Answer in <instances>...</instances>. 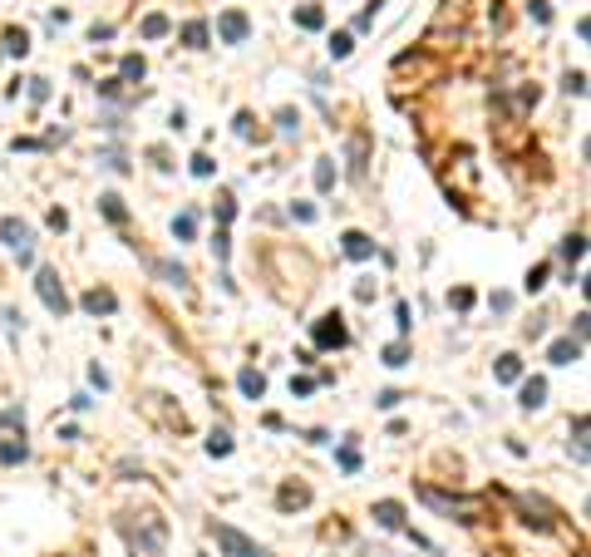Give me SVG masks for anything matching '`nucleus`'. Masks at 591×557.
<instances>
[{
  "label": "nucleus",
  "instance_id": "1",
  "mask_svg": "<svg viewBox=\"0 0 591 557\" xmlns=\"http://www.w3.org/2000/svg\"><path fill=\"white\" fill-rule=\"evenodd\" d=\"M128 543L138 557H163L168 548V523L158 513H138V523H128Z\"/></svg>",
  "mask_w": 591,
  "mask_h": 557
},
{
  "label": "nucleus",
  "instance_id": "2",
  "mask_svg": "<svg viewBox=\"0 0 591 557\" xmlns=\"http://www.w3.org/2000/svg\"><path fill=\"white\" fill-rule=\"evenodd\" d=\"M25 449V415L20 410H0V463H20Z\"/></svg>",
  "mask_w": 591,
  "mask_h": 557
},
{
  "label": "nucleus",
  "instance_id": "3",
  "mask_svg": "<svg viewBox=\"0 0 591 557\" xmlns=\"http://www.w3.org/2000/svg\"><path fill=\"white\" fill-rule=\"evenodd\" d=\"M35 291H40V301H45L55 316H69V296H64V286H60V271H55V266H40V271H35Z\"/></svg>",
  "mask_w": 591,
  "mask_h": 557
},
{
  "label": "nucleus",
  "instance_id": "4",
  "mask_svg": "<svg viewBox=\"0 0 591 557\" xmlns=\"http://www.w3.org/2000/svg\"><path fill=\"white\" fill-rule=\"evenodd\" d=\"M419 498H424L429 508H439V513H458L463 523L478 518V498H449V493H439V488H419Z\"/></svg>",
  "mask_w": 591,
  "mask_h": 557
},
{
  "label": "nucleus",
  "instance_id": "5",
  "mask_svg": "<svg viewBox=\"0 0 591 557\" xmlns=\"http://www.w3.org/2000/svg\"><path fill=\"white\" fill-rule=\"evenodd\" d=\"M212 538H217V548H222V553H232V557H271L266 548H257L252 538H242L237 528H212Z\"/></svg>",
  "mask_w": 591,
  "mask_h": 557
},
{
  "label": "nucleus",
  "instance_id": "6",
  "mask_svg": "<svg viewBox=\"0 0 591 557\" xmlns=\"http://www.w3.org/2000/svg\"><path fill=\"white\" fill-rule=\"evenodd\" d=\"M310 335H315V345H320V350H340V345L350 340V331H345V321H340V316H320Z\"/></svg>",
  "mask_w": 591,
  "mask_h": 557
},
{
  "label": "nucleus",
  "instance_id": "7",
  "mask_svg": "<svg viewBox=\"0 0 591 557\" xmlns=\"http://www.w3.org/2000/svg\"><path fill=\"white\" fill-rule=\"evenodd\" d=\"M0 237L15 247V252H30V242H35V232H30V223H20V218H5L0 223Z\"/></svg>",
  "mask_w": 591,
  "mask_h": 557
},
{
  "label": "nucleus",
  "instance_id": "8",
  "mask_svg": "<svg viewBox=\"0 0 591 557\" xmlns=\"http://www.w3.org/2000/svg\"><path fill=\"white\" fill-rule=\"evenodd\" d=\"M247 30H252V25H247V15H242V10H227V15H222V25H217V35H222L227 45H242V40H247Z\"/></svg>",
  "mask_w": 591,
  "mask_h": 557
},
{
  "label": "nucleus",
  "instance_id": "9",
  "mask_svg": "<svg viewBox=\"0 0 591 557\" xmlns=\"http://www.w3.org/2000/svg\"><path fill=\"white\" fill-rule=\"evenodd\" d=\"M84 311H94V316H113V311H118V296L103 291V286H94V291H84Z\"/></svg>",
  "mask_w": 591,
  "mask_h": 557
},
{
  "label": "nucleus",
  "instance_id": "10",
  "mask_svg": "<svg viewBox=\"0 0 591 557\" xmlns=\"http://www.w3.org/2000/svg\"><path fill=\"white\" fill-rule=\"evenodd\" d=\"M340 242H345V257H350V261H370V257H375V242H370L365 232H345Z\"/></svg>",
  "mask_w": 591,
  "mask_h": 557
},
{
  "label": "nucleus",
  "instance_id": "11",
  "mask_svg": "<svg viewBox=\"0 0 591 557\" xmlns=\"http://www.w3.org/2000/svg\"><path fill=\"white\" fill-rule=\"evenodd\" d=\"M375 523H380V528H390V533H404V508H399V503H390V498H385V503H375Z\"/></svg>",
  "mask_w": 591,
  "mask_h": 557
},
{
  "label": "nucleus",
  "instance_id": "12",
  "mask_svg": "<svg viewBox=\"0 0 591 557\" xmlns=\"http://www.w3.org/2000/svg\"><path fill=\"white\" fill-rule=\"evenodd\" d=\"M547 360H552V365H572V360H582V340H552Z\"/></svg>",
  "mask_w": 591,
  "mask_h": 557
},
{
  "label": "nucleus",
  "instance_id": "13",
  "mask_svg": "<svg viewBox=\"0 0 591 557\" xmlns=\"http://www.w3.org/2000/svg\"><path fill=\"white\" fill-rule=\"evenodd\" d=\"M237 385H242V395H247V400H261V395H266V375H261V370H242V375H237Z\"/></svg>",
  "mask_w": 591,
  "mask_h": 557
},
{
  "label": "nucleus",
  "instance_id": "14",
  "mask_svg": "<svg viewBox=\"0 0 591 557\" xmlns=\"http://www.w3.org/2000/svg\"><path fill=\"white\" fill-rule=\"evenodd\" d=\"M522 405H527V410L547 405V380H522Z\"/></svg>",
  "mask_w": 591,
  "mask_h": 557
},
{
  "label": "nucleus",
  "instance_id": "15",
  "mask_svg": "<svg viewBox=\"0 0 591 557\" xmlns=\"http://www.w3.org/2000/svg\"><path fill=\"white\" fill-rule=\"evenodd\" d=\"M296 25H300V30H320V25H325V10H320V5H300V10H296Z\"/></svg>",
  "mask_w": 591,
  "mask_h": 557
},
{
  "label": "nucleus",
  "instance_id": "16",
  "mask_svg": "<svg viewBox=\"0 0 591 557\" xmlns=\"http://www.w3.org/2000/svg\"><path fill=\"white\" fill-rule=\"evenodd\" d=\"M492 375H497L502 385H512V380L522 375V365H517V355H497V370H492Z\"/></svg>",
  "mask_w": 591,
  "mask_h": 557
},
{
  "label": "nucleus",
  "instance_id": "17",
  "mask_svg": "<svg viewBox=\"0 0 591 557\" xmlns=\"http://www.w3.org/2000/svg\"><path fill=\"white\" fill-rule=\"evenodd\" d=\"M207 454H212V458H227V454H232V434H227V429H212V439H207Z\"/></svg>",
  "mask_w": 591,
  "mask_h": 557
},
{
  "label": "nucleus",
  "instance_id": "18",
  "mask_svg": "<svg viewBox=\"0 0 591 557\" xmlns=\"http://www.w3.org/2000/svg\"><path fill=\"white\" fill-rule=\"evenodd\" d=\"M276 503H281V508H305V503H310V488H281Z\"/></svg>",
  "mask_w": 591,
  "mask_h": 557
},
{
  "label": "nucleus",
  "instance_id": "19",
  "mask_svg": "<svg viewBox=\"0 0 591 557\" xmlns=\"http://www.w3.org/2000/svg\"><path fill=\"white\" fill-rule=\"evenodd\" d=\"M183 45H193V50H202V45H207V25H202V20L183 25Z\"/></svg>",
  "mask_w": 591,
  "mask_h": 557
},
{
  "label": "nucleus",
  "instance_id": "20",
  "mask_svg": "<svg viewBox=\"0 0 591 557\" xmlns=\"http://www.w3.org/2000/svg\"><path fill=\"white\" fill-rule=\"evenodd\" d=\"M173 232H178L183 242H193V237H197V218H193V213H178V218H173Z\"/></svg>",
  "mask_w": 591,
  "mask_h": 557
},
{
  "label": "nucleus",
  "instance_id": "21",
  "mask_svg": "<svg viewBox=\"0 0 591 557\" xmlns=\"http://www.w3.org/2000/svg\"><path fill=\"white\" fill-rule=\"evenodd\" d=\"M25 50H30V35L25 30H10L5 35V55H25Z\"/></svg>",
  "mask_w": 591,
  "mask_h": 557
},
{
  "label": "nucleus",
  "instance_id": "22",
  "mask_svg": "<svg viewBox=\"0 0 591 557\" xmlns=\"http://www.w3.org/2000/svg\"><path fill=\"white\" fill-rule=\"evenodd\" d=\"M143 69H148V64H143V55H123V79H133V84H138V79H143Z\"/></svg>",
  "mask_w": 591,
  "mask_h": 557
},
{
  "label": "nucleus",
  "instance_id": "23",
  "mask_svg": "<svg viewBox=\"0 0 591 557\" xmlns=\"http://www.w3.org/2000/svg\"><path fill=\"white\" fill-rule=\"evenodd\" d=\"M143 35H148V40L168 35V15H148V20H143Z\"/></svg>",
  "mask_w": 591,
  "mask_h": 557
},
{
  "label": "nucleus",
  "instance_id": "24",
  "mask_svg": "<svg viewBox=\"0 0 591 557\" xmlns=\"http://www.w3.org/2000/svg\"><path fill=\"white\" fill-rule=\"evenodd\" d=\"M350 50H355V40H350V30H340V35L330 40V55H335V60H345Z\"/></svg>",
  "mask_w": 591,
  "mask_h": 557
},
{
  "label": "nucleus",
  "instance_id": "25",
  "mask_svg": "<svg viewBox=\"0 0 591 557\" xmlns=\"http://www.w3.org/2000/svg\"><path fill=\"white\" fill-rule=\"evenodd\" d=\"M330 183H335V163H330V158H320V168H315V188L325 193Z\"/></svg>",
  "mask_w": 591,
  "mask_h": 557
},
{
  "label": "nucleus",
  "instance_id": "26",
  "mask_svg": "<svg viewBox=\"0 0 591 557\" xmlns=\"http://www.w3.org/2000/svg\"><path fill=\"white\" fill-rule=\"evenodd\" d=\"M232 218H237V203H232V198L222 193V198H217V223L227 227V223H232Z\"/></svg>",
  "mask_w": 591,
  "mask_h": 557
},
{
  "label": "nucleus",
  "instance_id": "27",
  "mask_svg": "<svg viewBox=\"0 0 591 557\" xmlns=\"http://www.w3.org/2000/svg\"><path fill=\"white\" fill-rule=\"evenodd\" d=\"M98 203H103V213H108V218H113V223H123V203H118V198H113V193H103V198H98Z\"/></svg>",
  "mask_w": 591,
  "mask_h": 557
},
{
  "label": "nucleus",
  "instance_id": "28",
  "mask_svg": "<svg viewBox=\"0 0 591 557\" xmlns=\"http://www.w3.org/2000/svg\"><path fill=\"white\" fill-rule=\"evenodd\" d=\"M522 286H527V291H542V286H547V266H532V271H527V281H522Z\"/></svg>",
  "mask_w": 591,
  "mask_h": 557
},
{
  "label": "nucleus",
  "instance_id": "29",
  "mask_svg": "<svg viewBox=\"0 0 591 557\" xmlns=\"http://www.w3.org/2000/svg\"><path fill=\"white\" fill-rule=\"evenodd\" d=\"M404 360H409V350H404V345H385V365H394V370H399Z\"/></svg>",
  "mask_w": 591,
  "mask_h": 557
},
{
  "label": "nucleus",
  "instance_id": "30",
  "mask_svg": "<svg viewBox=\"0 0 591 557\" xmlns=\"http://www.w3.org/2000/svg\"><path fill=\"white\" fill-rule=\"evenodd\" d=\"M562 257H567V261H582V237H567V242H562Z\"/></svg>",
  "mask_w": 591,
  "mask_h": 557
},
{
  "label": "nucleus",
  "instance_id": "31",
  "mask_svg": "<svg viewBox=\"0 0 591 557\" xmlns=\"http://www.w3.org/2000/svg\"><path fill=\"white\" fill-rule=\"evenodd\" d=\"M577 458H582V463H587V415H582V420H577Z\"/></svg>",
  "mask_w": 591,
  "mask_h": 557
},
{
  "label": "nucleus",
  "instance_id": "32",
  "mask_svg": "<svg viewBox=\"0 0 591 557\" xmlns=\"http://www.w3.org/2000/svg\"><path fill=\"white\" fill-rule=\"evenodd\" d=\"M212 168H217V163H212L207 153H197V158H193V173H197V178H212Z\"/></svg>",
  "mask_w": 591,
  "mask_h": 557
},
{
  "label": "nucleus",
  "instance_id": "33",
  "mask_svg": "<svg viewBox=\"0 0 591 557\" xmlns=\"http://www.w3.org/2000/svg\"><path fill=\"white\" fill-rule=\"evenodd\" d=\"M310 390H315L310 375H291V395H310Z\"/></svg>",
  "mask_w": 591,
  "mask_h": 557
},
{
  "label": "nucleus",
  "instance_id": "34",
  "mask_svg": "<svg viewBox=\"0 0 591 557\" xmlns=\"http://www.w3.org/2000/svg\"><path fill=\"white\" fill-rule=\"evenodd\" d=\"M291 213H296V223H315V208H310V203H296Z\"/></svg>",
  "mask_w": 591,
  "mask_h": 557
},
{
  "label": "nucleus",
  "instance_id": "35",
  "mask_svg": "<svg viewBox=\"0 0 591 557\" xmlns=\"http://www.w3.org/2000/svg\"><path fill=\"white\" fill-rule=\"evenodd\" d=\"M587 89V74H567V94H582Z\"/></svg>",
  "mask_w": 591,
  "mask_h": 557
},
{
  "label": "nucleus",
  "instance_id": "36",
  "mask_svg": "<svg viewBox=\"0 0 591 557\" xmlns=\"http://www.w3.org/2000/svg\"><path fill=\"white\" fill-rule=\"evenodd\" d=\"M449 301H454V306H458V311H468V306H473V291H454V296H449Z\"/></svg>",
  "mask_w": 591,
  "mask_h": 557
},
{
  "label": "nucleus",
  "instance_id": "37",
  "mask_svg": "<svg viewBox=\"0 0 591 557\" xmlns=\"http://www.w3.org/2000/svg\"><path fill=\"white\" fill-rule=\"evenodd\" d=\"M340 468H360V454L355 449H340Z\"/></svg>",
  "mask_w": 591,
  "mask_h": 557
},
{
  "label": "nucleus",
  "instance_id": "38",
  "mask_svg": "<svg viewBox=\"0 0 591 557\" xmlns=\"http://www.w3.org/2000/svg\"><path fill=\"white\" fill-rule=\"evenodd\" d=\"M532 15H537V20L547 25V20H552V5H547V0H532Z\"/></svg>",
  "mask_w": 591,
  "mask_h": 557
},
{
  "label": "nucleus",
  "instance_id": "39",
  "mask_svg": "<svg viewBox=\"0 0 591 557\" xmlns=\"http://www.w3.org/2000/svg\"><path fill=\"white\" fill-rule=\"evenodd\" d=\"M50 227H55V232H64V227H69V213H60V208H55V213H50Z\"/></svg>",
  "mask_w": 591,
  "mask_h": 557
},
{
  "label": "nucleus",
  "instance_id": "40",
  "mask_svg": "<svg viewBox=\"0 0 591 557\" xmlns=\"http://www.w3.org/2000/svg\"><path fill=\"white\" fill-rule=\"evenodd\" d=\"M399 400H404V395H399V390H385V395H380V410H394V405H399Z\"/></svg>",
  "mask_w": 591,
  "mask_h": 557
}]
</instances>
